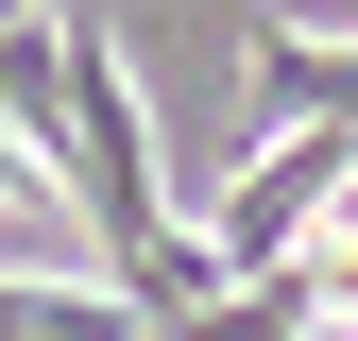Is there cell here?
I'll return each mask as SVG.
<instances>
[{
	"instance_id": "cell-1",
	"label": "cell",
	"mask_w": 358,
	"mask_h": 341,
	"mask_svg": "<svg viewBox=\"0 0 358 341\" xmlns=\"http://www.w3.org/2000/svg\"><path fill=\"white\" fill-rule=\"evenodd\" d=\"M358 188V119H256V170H239V188H222V273H273V256L307 239V222H324V205Z\"/></svg>"
},
{
	"instance_id": "cell-2",
	"label": "cell",
	"mask_w": 358,
	"mask_h": 341,
	"mask_svg": "<svg viewBox=\"0 0 358 341\" xmlns=\"http://www.w3.org/2000/svg\"><path fill=\"white\" fill-rule=\"evenodd\" d=\"M239 68H256V119H358V34H290V17H256Z\"/></svg>"
}]
</instances>
